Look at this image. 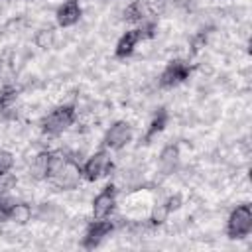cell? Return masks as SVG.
<instances>
[{"mask_svg":"<svg viewBox=\"0 0 252 252\" xmlns=\"http://www.w3.org/2000/svg\"><path fill=\"white\" fill-rule=\"evenodd\" d=\"M81 179H83V173H81L79 161L67 154L55 152V159L47 175V181L59 191H71V189H77Z\"/></svg>","mask_w":252,"mask_h":252,"instance_id":"obj_1","label":"cell"},{"mask_svg":"<svg viewBox=\"0 0 252 252\" xmlns=\"http://www.w3.org/2000/svg\"><path fill=\"white\" fill-rule=\"evenodd\" d=\"M75 118H77L75 104H59V106L51 108L41 118V132L47 134V136H59L69 126H73Z\"/></svg>","mask_w":252,"mask_h":252,"instance_id":"obj_2","label":"cell"},{"mask_svg":"<svg viewBox=\"0 0 252 252\" xmlns=\"http://www.w3.org/2000/svg\"><path fill=\"white\" fill-rule=\"evenodd\" d=\"M252 232V207L250 203L236 205L226 219V236L230 240L246 238Z\"/></svg>","mask_w":252,"mask_h":252,"instance_id":"obj_3","label":"cell"},{"mask_svg":"<svg viewBox=\"0 0 252 252\" xmlns=\"http://www.w3.org/2000/svg\"><path fill=\"white\" fill-rule=\"evenodd\" d=\"M112 169V159H110V152L108 150H98L94 152L93 156L87 158V161L81 165V173H83V179L89 181V183H94L98 181L100 177H104L108 171Z\"/></svg>","mask_w":252,"mask_h":252,"instance_id":"obj_4","label":"cell"},{"mask_svg":"<svg viewBox=\"0 0 252 252\" xmlns=\"http://www.w3.org/2000/svg\"><path fill=\"white\" fill-rule=\"evenodd\" d=\"M191 71H193V67H191L189 61H185V59H171L163 67V71L159 73L158 83H159L161 89H173V87L185 83L189 79Z\"/></svg>","mask_w":252,"mask_h":252,"instance_id":"obj_5","label":"cell"},{"mask_svg":"<svg viewBox=\"0 0 252 252\" xmlns=\"http://www.w3.org/2000/svg\"><path fill=\"white\" fill-rule=\"evenodd\" d=\"M114 228H116V226H114V222L110 220V217H106V219H93V220L87 224V228H85V236H83V240H81V246H83L85 250H94V248H98V246L102 244V240L114 232Z\"/></svg>","mask_w":252,"mask_h":252,"instance_id":"obj_6","label":"cell"},{"mask_svg":"<svg viewBox=\"0 0 252 252\" xmlns=\"http://www.w3.org/2000/svg\"><path fill=\"white\" fill-rule=\"evenodd\" d=\"M132 136H134V132H132L130 122H126V120H116V122L104 132L100 144H102V148L108 150V152H118V150L126 148V146L132 142Z\"/></svg>","mask_w":252,"mask_h":252,"instance_id":"obj_7","label":"cell"},{"mask_svg":"<svg viewBox=\"0 0 252 252\" xmlns=\"http://www.w3.org/2000/svg\"><path fill=\"white\" fill-rule=\"evenodd\" d=\"M116 185L108 183L104 185L93 199V219H106L112 215L114 207H116Z\"/></svg>","mask_w":252,"mask_h":252,"instance_id":"obj_8","label":"cell"},{"mask_svg":"<svg viewBox=\"0 0 252 252\" xmlns=\"http://www.w3.org/2000/svg\"><path fill=\"white\" fill-rule=\"evenodd\" d=\"M81 16H83V8H81L79 0H65V2L57 8V12H55V20H57V24H59L61 28H71V26H75V24L81 20Z\"/></svg>","mask_w":252,"mask_h":252,"instance_id":"obj_9","label":"cell"},{"mask_svg":"<svg viewBox=\"0 0 252 252\" xmlns=\"http://www.w3.org/2000/svg\"><path fill=\"white\" fill-rule=\"evenodd\" d=\"M140 41H142V33H140L138 28L124 32V33L118 37L116 45H114V57H116V59H126V57H130Z\"/></svg>","mask_w":252,"mask_h":252,"instance_id":"obj_10","label":"cell"},{"mask_svg":"<svg viewBox=\"0 0 252 252\" xmlns=\"http://www.w3.org/2000/svg\"><path fill=\"white\" fill-rule=\"evenodd\" d=\"M53 159H55V152H39V154L32 159L30 175H32L35 181H47V175H49V171H51Z\"/></svg>","mask_w":252,"mask_h":252,"instance_id":"obj_11","label":"cell"},{"mask_svg":"<svg viewBox=\"0 0 252 252\" xmlns=\"http://www.w3.org/2000/svg\"><path fill=\"white\" fill-rule=\"evenodd\" d=\"M167 122H169V112L161 106V108H158L156 112H154V116H152V120H150V124H148V128H146V134H144V144H150L158 134H161L163 130H165V126H167Z\"/></svg>","mask_w":252,"mask_h":252,"instance_id":"obj_12","label":"cell"},{"mask_svg":"<svg viewBox=\"0 0 252 252\" xmlns=\"http://www.w3.org/2000/svg\"><path fill=\"white\" fill-rule=\"evenodd\" d=\"M18 96H20L18 87H14V85H2L0 87V112L6 114L10 110H14L16 102H18Z\"/></svg>","mask_w":252,"mask_h":252,"instance_id":"obj_13","label":"cell"},{"mask_svg":"<svg viewBox=\"0 0 252 252\" xmlns=\"http://www.w3.org/2000/svg\"><path fill=\"white\" fill-rule=\"evenodd\" d=\"M177 161H179V148L173 146V144L165 146L161 150V154H159V167H161V171L163 173H171L175 169Z\"/></svg>","mask_w":252,"mask_h":252,"instance_id":"obj_14","label":"cell"},{"mask_svg":"<svg viewBox=\"0 0 252 252\" xmlns=\"http://www.w3.org/2000/svg\"><path fill=\"white\" fill-rule=\"evenodd\" d=\"M8 220H12L16 224H26L28 220H32V207L28 203H24V201H20V203L14 201L12 203V209H10Z\"/></svg>","mask_w":252,"mask_h":252,"instance_id":"obj_15","label":"cell"},{"mask_svg":"<svg viewBox=\"0 0 252 252\" xmlns=\"http://www.w3.org/2000/svg\"><path fill=\"white\" fill-rule=\"evenodd\" d=\"M124 20L130 22V24H142V22L146 20V12H144L142 2L136 0V2L128 4L126 10H124Z\"/></svg>","mask_w":252,"mask_h":252,"instance_id":"obj_16","label":"cell"},{"mask_svg":"<svg viewBox=\"0 0 252 252\" xmlns=\"http://www.w3.org/2000/svg\"><path fill=\"white\" fill-rule=\"evenodd\" d=\"M14 167V154L8 150H0V177L8 175Z\"/></svg>","mask_w":252,"mask_h":252,"instance_id":"obj_17","label":"cell"},{"mask_svg":"<svg viewBox=\"0 0 252 252\" xmlns=\"http://www.w3.org/2000/svg\"><path fill=\"white\" fill-rule=\"evenodd\" d=\"M51 41H53V30L51 28H43V30H39L37 33H35V43H37V47H41V49H47V47H51Z\"/></svg>","mask_w":252,"mask_h":252,"instance_id":"obj_18","label":"cell"},{"mask_svg":"<svg viewBox=\"0 0 252 252\" xmlns=\"http://www.w3.org/2000/svg\"><path fill=\"white\" fill-rule=\"evenodd\" d=\"M169 215H171V213H169V211L165 209V205L161 203V205H158V207L154 209V213H152V217H150L148 220H150V224H152V226H158V224H161Z\"/></svg>","mask_w":252,"mask_h":252,"instance_id":"obj_19","label":"cell"},{"mask_svg":"<svg viewBox=\"0 0 252 252\" xmlns=\"http://www.w3.org/2000/svg\"><path fill=\"white\" fill-rule=\"evenodd\" d=\"M181 203H183V201H181V195H177V193H175V195H171V197H167V199L163 201V205H165V209H167L169 213L177 211V209L181 207Z\"/></svg>","mask_w":252,"mask_h":252,"instance_id":"obj_20","label":"cell"}]
</instances>
